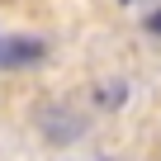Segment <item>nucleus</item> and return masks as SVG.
Returning <instances> with one entry per match:
<instances>
[{
	"label": "nucleus",
	"mask_w": 161,
	"mask_h": 161,
	"mask_svg": "<svg viewBox=\"0 0 161 161\" xmlns=\"http://www.w3.org/2000/svg\"><path fill=\"white\" fill-rule=\"evenodd\" d=\"M147 29H152V33H161V10H156V14L147 19Z\"/></svg>",
	"instance_id": "nucleus-2"
},
{
	"label": "nucleus",
	"mask_w": 161,
	"mask_h": 161,
	"mask_svg": "<svg viewBox=\"0 0 161 161\" xmlns=\"http://www.w3.org/2000/svg\"><path fill=\"white\" fill-rule=\"evenodd\" d=\"M43 57L38 38H0V66H29Z\"/></svg>",
	"instance_id": "nucleus-1"
}]
</instances>
